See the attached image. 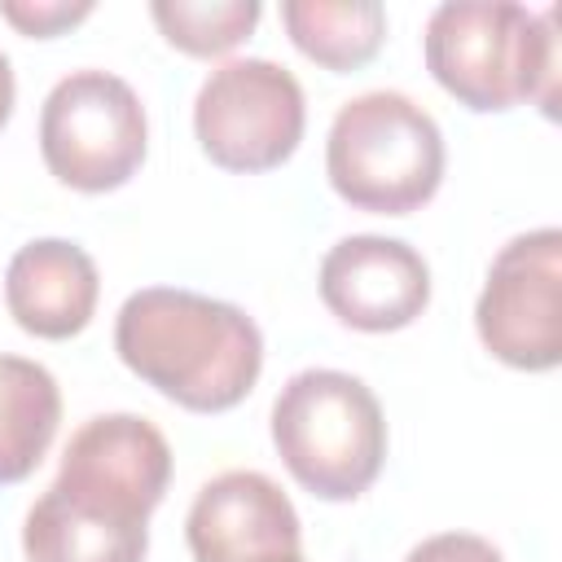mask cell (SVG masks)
Wrapping results in <instances>:
<instances>
[{
	"label": "cell",
	"instance_id": "cell-1",
	"mask_svg": "<svg viewBox=\"0 0 562 562\" xmlns=\"http://www.w3.org/2000/svg\"><path fill=\"white\" fill-rule=\"evenodd\" d=\"M119 360L189 413H224L250 395L263 369L259 325L224 303L176 285L127 294L114 321Z\"/></svg>",
	"mask_w": 562,
	"mask_h": 562
},
{
	"label": "cell",
	"instance_id": "cell-2",
	"mask_svg": "<svg viewBox=\"0 0 562 562\" xmlns=\"http://www.w3.org/2000/svg\"><path fill=\"white\" fill-rule=\"evenodd\" d=\"M426 70L474 114H501L536 101L553 119V13H527L514 0H448L426 22Z\"/></svg>",
	"mask_w": 562,
	"mask_h": 562
},
{
	"label": "cell",
	"instance_id": "cell-3",
	"mask_svg": "<svg viewBox=\"0 0 562 562\" xmlns=\"http://www.w3.org/2000/svg\"><path fill=\"white\" fill-rule=\"evenodd\" d=\"M272 443L312 496L356 501L382 474L386 417L378 395L342 369L294 373L272 404Z\"/></svg>",
	"mask_w": 562,
	"mask_h": 562
},
{
	"label": "cell",
	"instance_id": "cell-4",
	"mask_svg": "<svg viewBox=\"0 0 562 562\" xmlns=\"http://www.w3.org/2000/svg\"><path fill=\"white\" fill-rule=\"evenodd\" d=\"M325 171L347 206L408 215L426 206L443 180L439 123L404 92H364L334 114Z\"/></svg>",
	"mask_w": 562,
	"mask_h": 562
},
{
	"label": "cell",
	"instance_id": "cell-5",
	"mask_svg": "<svg viewBox=\"0 0 562 562\" xmlns=\"http://www.w3.org/2000/svg\"><path fill=\"white\" fill-rule=\"evenodd\" d=\"M145 105L110 70H75L53 83L40 110L44 167L79 193H110L145 162Z\"/></svg>",
	"mask_w": 562,
	"mask_h": 562
},
{
	"label": "cell",
	"instance_id": "cell-6",
	"mask_svg": "<svg viewBox=\"0 0 562 562\" xmlns=\"http://www.w3.org/2000/svg\"><path fill=\"white\" fill-rule=\"evenodd\" d=\"M307 105L299 79L268 57H237L206 75L193 101L202 154L224 171H272L303 140Z\"/></svg>",
	"mask_w": 562,
	"mask_h": 562
},
{
	"label": "cell",
	"instance_id": "cell-7",
	"mask_svg": "<svg viewBox=\"0 0 562 562\" xmlns=\"http://www.w3.org/2000/svg\"><path fill=\"white\" fill-rule=\"evenodd\" d=\"M483 347L527 373L562 360V233L536 228L501 246L474 303Z\"/></svg>",
	"mask_w": 562,
	"mask_h": 562
},
{
	"label": "cell",
	"instance_id": "cell-8",
	"mask_svg": "<svg viewBox=\"0 0 562 562\" xmlns=\"http://www.w3.org/2000/svg\"><path fill=\"white\" fill-rule=\"evenodd\" d=\"M167 483H171V448L162 430L136 413L88 417L70 435L61 452V470L53 479V487L75 501L145 522L167 496Z\"/></svg>",
	"mask_w": 562,
	"mask_h": 562
},
{
	"label": "cell",
	"instance_id": "cell-9",
	"mask_svg": "<svg viewBox=\"0 0 562 562\" xmlns=\"http://www.w3.org/2000/svg\"><path fill=\"white\" fill-rule=\"evenodd\" d=\"M321 299L342 325L364 334H391L426 312L430 268L400 237L356 233L321 259Z\"/></svg>",
	"mask_w": 562,
	"mask_h": 562
},
{
	"label": "cell",
	"instance_id": "cell-10",
	"mask_svg": "<svg viewBox=\"0 0 562 562\" xmlns=\"http://www.w3.org/2000/svg\"><path fill=\"white\" fill-rule=\"evenodd\" d=\"M193 562H285L299 558V514L259 470L215 474L184 522Z\"/></svg>",
	"mask_w": 562,
	"mask_h": 562
},
{
	"label": "cell",
	"instance_id": "cell-11",
	"mask_svg": "<svg viewBox=\"0 0 562 562\" xmlns=\"http://www.w3.org/2000/svg\"><path fill=\"white\" fill-rule=\"evenodd\" d=\"M101 277L83 246L61 237L26 241L4 272L9 316L35 338H70L97 312Z\"/></svg>",
	"mask_w": 562,
	"mask_h": 562
},
{
	"label": "cell",
	"instance_id": "cell-12",
	"mask_svg": "<svg viewBox=\"0 0 562 562\" xmlns=\"http://www.w3.org/2000/svg\"><path fill=\"white\" fill-rule=\"evenodd\" d=\"M145 518L83 505L75 496H61L57 487H48L31 505L22 527L26 562H145Z\"/></svg>",
	"mask_w": 562,
	"mask_h": 562
},
{
	"label": "cell",
	"instance_id": "cell-13",
	"mask_svg": "<svg viewBox=\"0 0 562 562\" xmlns=\"http://www.w3.org/2000/svg\"><path fill=\"white\" fill-rule=\"evenodd\" d=\"M57 378L26 356H0V487L35 474L57 435Z\"/></svg>",
	"mask_w": 562,
	"mask_h": 562
},
{
	"label": "cell",
	"instance_id": "cell-14",
	"mask_svg": "<svg viewBox=\"0 0 562 562\" xmlns=\"http://www.w3.org/2000/svg\"><path fill=\"white\" fill-rule=\"evenodd\" d=\"M281 22L303 57L325 70H360L386 40V9L378 0H285Z\"/></svg>",
	"mask_w": 562,
	"mask_h": 562
},
{
	"label": "cell",
	"instance_id": "cell-15",
	"mask_svg": "<svg viewBox=\"0 0 562 562\" xmlns=\"http://www.w3.org/2000/svg\"><path fill=\"white\" fill-rule=\"evenodd\" d=\"M149 18L171 48L189 57H220L255 31L259 0H154Z\"/></svg>",
	"mask_w": 562,
	"mask_h": 562
},
{
	"label": "cell",
	"instance_id": "cell-16",
	"mask_svg": "<svg viewBox=\"0 0 562 562\" xmlns=\"http://www.w3.org/2000/svg\"><path fill=\"white\" fill-rule=\"evenodd\" d=\"M88 13H92L88 0H79V4H66V0H4L0 4V18L13 22L31 40H53V35L70 31L75 22H83Z\"/></svg>",
	"mask_w": 562,
	"mask_h": 562
},
{
	"label": "cell",
	"instance_id": "cell-17",
	"mask_svg": "<svg viewBox=\"0 0 562 562\" xmlns=\"http://www.w3.org/2000/svg\"><path fill=\"white\" fill-rule=\"evenodd\" d=\"M404 562H505L501 549L483 536L470 531H439L430 540H422Z\"/></svg>",
	"mask_w": 562,
	"mask_h": 562
},
{
	"label": "cell",
	"instance_id": "cell-18",
	"mask_svg": "<svg viewBox=\"0 0 562 562\" xmlns=\"http://www.w3.org/2000/svg\"><path fill=\"white\" fill-rule=\"evenodd\" d=\"M9 114H13V66L0 53V127L9 123Z\"/></svg>",
	"mask_w": 562,
	"mask_h": 562
},
{
	"label": "cell",
	"instance_id": "cell-19",
	"mask_svg": "<svg viewBox=\"0 0 562 562\" xmlns=\"http://www.w3.org/2000/svg\"><path fill=\"white\" fill-rule=\"evenodd\" d=\"M285 562H303V558H285Z\"/></svg>",
	"mask_w": 562,
	"mask_h": 562
}]
</instances>
